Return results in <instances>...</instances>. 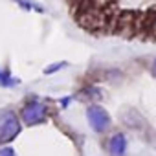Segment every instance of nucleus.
Instances as JSON below:
<instances>
[{
    "label": "nucleus",
    "instance_id": "f257e3e1",
    "mask_svg": "<svg viewBox=\"0 0 156 156\" xmlns=\"http://www.w3.org/2000/svg\"><path fill=\"white\" fill-rule=\"evenodd\" d=\"M20 132V121L17 114L9 108L0 110V143H8L15 140Z\"/></svg>",
    "mask_w": 156,
    "mask_h": 156
},
{
    "label": "nucleus",
    "instance_id": "f03ea898",
    "mask_svg": "<svg viewBox=\"0 0 156 156\" xmlns=\"http://www.w3.org/2000/svg\"><path fill=\"white\" fill-rule=\"evenodd\" d=\"M87 119H88V125L92 127V130H96V132H105L110 125L108 112L99 105H90L87 108Z\"/></svg>",
    "mask_w": 156,
    "mask_h": 156
},
{
    "label": "nucleus",
    "instance_id": "7ed1b4c3",
    "mask_svg": "<svg viewBox=\"0 0 156 156\" xmlns=\"http://www.w3.org/2000/svg\"><path fill=\"white\" fill-rule=\"evenodd\" d=\"M20 116H22V121H24L26 125H37V123H42V121L46 119V116H48V107H46L44 103H41V101H30V103L22 108Z\"/></svg>",
    "mask_w": 156,
    "mask_h": 156
},
{
    "label": "nucleus",
    "instance_id": "20e7f679",
    "mask_svg": "<svg viewBox=\"0 0 156 156\" xmlns=\"http://www.w3.org/2000/svg\"><path fill=\"white\" fill-rule=\"evenodd\" d=\"M125 151H127V138L121 132L110 136V140H108V154L110 156H125Z\"/></svg>",
    "mask_w": 156,
    "mask_h": 156
},
{
    "label": "nucleus",
    "instance_id": "39448f33",
    "mask_svg": "<svg viewBox=\"0 0 156 156\" xmlns=\"http://www.w3.org/2000/svg\"><path fill=\"white\" fill-rule=\"evenodd\" d=\"M19 81L13 79L9 70H0V87H15Z\"/></svg>",
    "mask_w": 156,
    "mask_h": 156
},
{
    "label": "nucleus",
    "instance_id": "423d86ee",
    "mask_svg": "<svg viewBox=\"0 0 156 156\" xmlns=\"http://www.w3.org/2000/svg\"><path fill=\"white\" fill-rule=\"evenodd\" d=\"M66 66V62H59V64H51V66H48V68H44V73H53V72H57V70H61V68H64Z\"/></svg>",
    "mask_w": 156,
    "mask_h": 156
},
{
    "label": "nucleus",
    "instance_id": "0eeeda50",
    "mask_svg": "<svg viewBox=\"0 0 156 156\" xmlns=\"http://www.w3.org/2000/svg\"><path fill=\"white\" fill-rule=\"evenodd\" d=\"M0 156H15V151L11 147H2L0 149Z\"/></svg>",
    "mask_w": 156,
    "mask_h": 156
},
{
    "label": "nucleus",
    "instance_id": "6e6552de",
    "mask_svg": "<svg viewBox=\"0 0 156 156\" xmlns=\"http://www.w3.org/2000/svg\"><path fill=\"white\" fill-rule=\"evenodd\" d=\"M151 72H152V75L156 77V57H154V61H152V68H151Z\"/></svg>",
    "mask_w": 156,
    "mask_h": 156
}]
</instances>
